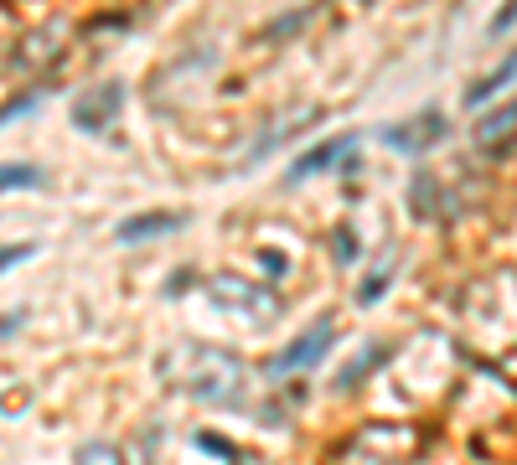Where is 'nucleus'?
Here are the masks:
<instances>
[{
  "label": "nucleus",
  "mask_w": 517,
  "mask_h": 465,
  "mask_svg": "<svg viewBox=\"0 0 517 465\" xmlns=\"http://www.w3.org/2000/svg\"><path fill=\"white\" fill-rule=\"evenodd\" d=\"M119 104H125V83H94L73 99V124L83 135H99L104 124L119 119Z\"/></svg>",
  "instance_id": "3"
},
{
  "label": "nucleus",
  "mask_w": 517,
  "mask_h": 465,
  "mask_svg": "<svg viewBox=\"0 0 517 465\" xmlns=\"http://www.w3.org/2000/svg\"><path fill=\"white\" fill-rule=\"evenodd\" d=\"M176 228H187L181 212H140V217H125V223L114 228V243H145V238H161Z\"/></svg>",
  "instance_id": "6"
},
{
  "label": "nucleus",
  "mask_w": 517,
  "mask_h": 465,
  "mask_svg": "<svg viewBox=\"0 0 517 465\" xmlns=\"http://www.w3.org/2000/svg\"><path fill=\"white\" fill-rule=\"evenodd\" d=\"M507 135H517V99L476 119V145H481V150L502 155V150H507Z\"/></svg>",
  "instance_id": "7"
},
{
  "label": "nucleus",
  "mask_w": 517,
  "mask_h": 465,
  "mask_svg": "<svg viewBox=\"0 0 517 465\" xmlns=\"http://www.w3.org/2000/svg\"><path fill=\"white\" fill-rule=\"evenodd\" d=\"M202 357H207V367L187 372L181 388H187L192 398H207V403H238L243 398V362L218 352V347H202Z\"/></svg>",
  "instance_id": "1"
},
{
  "label": "nucleus",
  "mask_w": 517,
  "mask_h": 465,
  "mask_svg": "<svg viewBox=\"0 0 517 465\" xmlns=\"http://www.w3.org/2000/svg\"><path fill=\"white\" fill-rule=\"evenodd\" d=\"M337 254H342V259H357V233H347V228L337 233Z\"/></svg>",
  "instance_id": "15"
},
{
  "label": "nucleus",
  "mask_w": 517,
  "mask_h": 465,
  "mask_svg": "<svg viewBox=\"0 0 517 465\" xmlns=\"http://www.w3.org/2000/svg\"><path fill=\"white\" fill-rule=\"evenodd\" d=\"M512 78H517V52H507V57L497 62V68H492V73H486V78H476V83L466 88V104H471V109H476V104H486V99H492V93H502Z\"/></svg>",
  "instance_id": "9"
},
{
  "label": "nucleus",
  "mask_w": 517,
  "mask_h": 465,
  "mask_svg": "<svg viewBox=\"0 0 517 465\" xmlns=\"http://www.w3.org/2000/svg\"><path fill=\"white\" fill-rule=\"evenodd\" d=\"M26 254H32V243H21V248H6V269H11V264H21Z\"/></svg>",
  "instance_id": "16"
},
{
  "label": "nucleus",
  "mask_w": 517,
  "mask_h": 465,
  "mask_svg": "<svg viewBox=\"0 0 517 465\" xmlns=\"http://www.w3.org/2000/svg\"><path fill=\"white\" fill-rule=\"evenodd\" d=\"M306 16H311V6H300V11H290V16H280V21H269V31H264V37H275V42H285L290 31H295L300 21H306Z\"/></svg>",
  "instance_id": "12"
},
{
  "label": "nucleus",
  "mask_w": 517,
  "mask_h": 465,
  "mask_svg": "<svg viewBox=\"0 0 517 465\" xmlns=\"http://www.w3.org/2000/svg\"><path fill=\"white\" fill-rule=\"evenodd\" d=\"M47 176L37 171V166H6V176H0V186H6V192H16V186H42Z\"/></svg>",
  "instance_id": "10"
},
{
  "label": "nucleus",
  "mask_w": 517,
  "mask_h": 465,
  "mask_svg": "<svg viewBox=\"0 0 517 465\" xmlns=\"http://www.w3.org/2000/svg\"><path fill=\"white\" fill-rule=\"evenodd\" d=\"M331 341H337V326H331V321H316L311 331H300L280 357H269V378H290V372L316 367V362L331 352Z\"/></svg>",
  "instance_id": "2"
},
{
  "label": "nucleus",
  "mask_w": 517,
  "mask_h": 465,
  "mask_svg": "<svg viewBox=\"0 0 517 465\" xmlns=\"http://www.w3.org/2000/svg\"><path fill=\"white\" fill-rule=\"evenodd\" d=\"M445 114L440 109H419L414 119H404V124H388L383 130V145H393V150H404V155H424L435 140H445Z\"/></svg>",
  "instance_id": "4"
},
{
  "label": "nucleus",
  "mask_w": 517,
  "mask_h": 465,
  "mask_svg": "<svg viewBox=\"0 0 517 465\" xmlns=\"http://www.w3.org/2000/svg\"><path fill=\"white\" fill-rule=\"evenodd\" d=\"M212 300L218 305H249L254 316H275V295H249L243 279H218V285H212Z\"/></svg>",
  "instance_id": "8"
},
{
  "label": "nucleus",
  "mask_w": 517,
  "mask_h": 465,
  "mask_svg": "<svg viewBox=\"0 0 517 465\" xmlns=\"http://www.w3.org/2000/svg\"><path fill=\"white\" fill-rule=\"evenodd\" d=\"M197 445H202L207 455H218V460H233V445H223V440H218V434H207V429L197 434Z\"/></svg>",
  "instance_id": "14"
},
{
  "label": "nucleus",
  "mask_w": 517,
  "mask_h": 465,
  "mask_svg": "<svg viewBox=\"0 0 517 465\" xmlns=\"http://www.w3.org/2000/svg\"><path fill=\"white\" fill-rule=\"evenodd\" d=\"M512 26H517V0H502V11L492 16V26H486V31H492V37H507Z\"/></svg>",
  "instance_id": "13"
},
{
  "label": "nucleus",
  "mask_w": 517,
  "mask_h": 465,
  "mask_svg": "<svg viewBox=\"0 0 517 465\" xmlns=\"http://www.w3.org/2000/svg\"><path fill=\"white\" fill-rule=\"evenodd\" d=\"M357 150V135H331L326 145H316V150H306L300 161L290 166V181H306V176H321V171H331L342 161V155H352Z\"/></svg>",
  "instance_id": "5"
},
{
  "label": "nucleus",
  "mask_w": 517,
  "mask_h": 465,
  "mask_svg": "<svg viewBox=\"0 0 517 465\" xmlns=\"http://www.w3.org/2000/svg\"><path fill=\"white\" fill-rule=\"evenodd\" d=\"M78 465H125V455H119L114 445H83V450H78Z\"/></svg>",
  "instance_id": "11"
}]
</instances>
